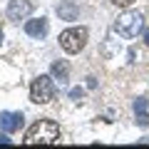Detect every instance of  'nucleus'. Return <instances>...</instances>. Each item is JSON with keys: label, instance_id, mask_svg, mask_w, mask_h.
I'll list each match as a JSON object with an SVG mask.
<instances>
[{"label": "nucleus", "instance_id": "nucleus-7", "mask_svg": "<svg viewBox=\"0 0 149 149\" xmlns=\"http://www.w3.org/2000/svg\"><path fill=\"white\" fill-rule=\"evenodd\" d=\"M25 35H30V37H45L47 35V20L45 17H37V20H27L25 22Z\"/></svg>", "mask_w": 149, "mask_h": 149}, {"label": "nucleus", "instance_id": "nucleus-10", "mask_svg": "<svg viewBox=\"0 0 149 149\" xmlns=\"http://www.w3.org/2000/svg\"><path fill=\"white\" fill-rule=\"evenodd\" d=\"M52 77L55 80H60V82H67V77H70V67H67V62L65 60H57V62H52Z\"/></svg>", "mask_w": 149, "mask_h": 149}, {"label": "nucleus", "instance_id": "nucleus-2", "mask_svg": "<svg viewBox=\"0 0 149 149\" xmlns=\"http://www.w3.org/2000/svg\"><path fill=\"white\" fill-rule=\"evenodd\" d=\"M142 27H144V17H142V13H137V10H124L122 15L117 17V22H114V32H117L119 37H124V40L137 37L139 32H142Z\"/></svg>", "mask_w": 149, "mask_h": 149}, {"label": "nucleus", "instance_id": "nucleus-1", "mask_svg": "<svg viewBox=\"0 0 149 149\" xmlns=\"http://www.w3.org/2000/svg\"><path fill=\"white\" fill-rule=\"evenodd\" d=\"M60 142V127L52 119H40L25 132V144L35 147V144H57Z\"/></svg>", "mask_w": 149, "mask_h": 149}, {"label": "nucleus", "instance_id": "nucleus-14", "mask_svg": "<svg viewBox=\"0 0 149 149\" xmlns=\"http://www.w3.org/2000/svg\"><path fill=\"white\" fill-rule=\"evenodd\" d=\"M0 42H3V27H0Z\"/></svg>", "mask_w": 149, "mask_h": 149}, {"label": "nucleus", "instance_id": "nucleus-9", "mask_svg": "<svg viewBox=\"0 0 149 149\" xmlns=\"http://www.w3.org/2000/svg\"><path fill=\"white\" fill-rule=\"evenodd\" d=\"M57 13L62 20H77V15H80V10H77V5L72 0H65L62 5H57Z\"/></svg>", "mask_w": 149, "mask_h": 149}, {"label": "nucleus", "instance_id": "nucleus-4", "mask_svg": "<svg viewBox=\"0 0 149 149\" xmlns=\"http://www.w3.org/2000/svg\"><path fill=\"white\" fill-rule=\"evenodd\" d=\"M85 45H87V27H70V30L60 32V47L65 52L74 55V52H80Z\"/></svg>", "mask_w": 149, "mask_h": 149}, {"label": "nucleus", "instance_id": "nucleus-5", "mask_svg": "<svg viewBox=\"0 0 149 149\" xmlns=\"http://www.w3.org/2000/svg\"><path fill=\"white\" fill-rule=\"evenodd\" d=\"M25 117H22V112H0V129L5 134H13L22 127Z\"/></svg>", "mask_w": 149, "mask_h": 149}, {"label": "nucleus", "instance_id": "nucleus-12", "mask_svg": "<svg viewBox=\"0 0 149 149\" xmlns=\"http://www.w3.org/2000/svg\"><path fill=\"white\" fill-rule=\"evenodd\" d=\"M70 97H72V100H80V97H82V90H80V87H74V90H70Z\"/></svg>", "mask_w": 149, "mask_h": 149}, {"label": "nucleus", "instance_id": "nucleus-13", "mask_svg": "<svg viewBox=\"0 0 149 149\" xmlns=\"http://www.w3.org/2000/svg\"><path fill=\"white\" fill-rule=\"evenodd\" d=\"M144 42H147V45H149V30H147V35H144Z\"/></svg>", "mask_w": 149, "mask_h": 149}, {"label": "nucleus", "instance_id": "nucleus-3", "mask_svg": "<svg viewBox=\"0 0 149 149\" xmlns=\"http://www.w3.org/2000/svg\"><path fill=\"white\" fill-rule=\"evenodd\" d=\"M30 100L35 104H47L55 100V82L50 74H40L37 80H32L30 85Z\"/></svg>", "mask_w": 149, "mask_h": 149}, {"label": "nucleus", "instance_id": "nucleus-8", "mask_svg": "<svg viewBox=\"0 0 149 149\" xmlns=\"http://www.w3.org/2000/svg\"><path fill=\"white\" fill-rule=\"evenodd\" d=\"M134 114H137V124L139 127H149V114H147V100L139 97L134 102Z\"/></svg>", "mask_w": 149, "mask_h": 149}, {"label": "nucleus", "instance_id": "nucleus-6", "mask_svg": "<svg viewBox=\"0 0 149 149\" xmlns=\"http://www.w3.org/2000/svg\"><path fill=\"white\" fill-rule=\"evenodd\" d=\"M30 13H32L30 0H10V5H8V17L10 20H25Z\"/></svg>", "mask_w": 149, "mask_h": 149}, {"label": "nucleus", "instance_id": "nucleus-11", "mask_svg": "<svg viewBox=\"0 0 149 149\" xmlns=\"http://www.w3.org/2000/svg\"><path fill=\"white\" fill-rule=\"evenodd\" d=\"M112 5H117V8H129V5H134L137 0H109Z\"/></svg>", "mask_w": 149, "mask_h": 149}]
</instances>
